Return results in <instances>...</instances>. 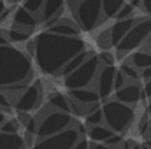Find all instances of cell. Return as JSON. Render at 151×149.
Here are the masks:
<instances>
[{
  "mask_svg": "<svg viewBox=\"0 0 151 149\" xmlns=\"http://www.w3.org/2000/svg\"><path fill=\"white\" fill-rule=\"evenodd\" d=\"M5 9V2L4 0H0V14H2V11Z\"/></svg>",
  "mask_w": 151,
  "mask_h": 149,
  "instance_id": "39",
  "label": "cell"
},
{
  "mask_svg": "<svg viewBox=\"0 0 151 149\" xmlns=\"http://www.w3.org/2000/svg\"><path fill=\"white\" fill-rule=\"evenodd\" d=\"M114 74H116V67L114 65H102V67H99L95 81H97V93H99L100 100L109 98L111 93L114 91Z\"/></svg>",
  "mask_w": 151,
  "mask_h": 149,
  "instance_id": "10",
  "label": "cell"
},
{
  "mask_svg": "<svg viewBox=\"0 0 151 149\" xmlns=\"http://www.w3.org/2000/svg\"><path fill=\"white\" fill-rule=\"evenodd\" d=\"M150 128H151V121H150Z\"/></svg>",
  "mask_w": 151,
  "mask_h": 149,
  "instance_id": "43",
  "label": "cell"
},
{
  "mask_svg": "<svg viewBox=\"0 0 151 149\" xmlns=\"http://www.w3.org/2000/svg\"><path fill=\"white\" fill-rule=\"evenodd\" d=\"M99 46H100L102 49H109V47H113V44H111V35H109V30H106L104 34H100V35H99Z\"/></svg>",
  "mask_w": 151,
  "mask_h": 149,
  "instance_id": "29",
  "label": "cell"
},
{
  "mask_svg": "<svg viewBox=\"0 0 151 149\" xmlns=\"http://www.w3.org/2000/svg\"><path fill=\"white\" fill-rule=\"evenodd\" d=\"M65 7V0H44L42 4V9H40V21L46 23L53 18H58L62 16V11Z\"/></svg>",
  "mask_w": 151,
  "mask_h": 149,
  "instance_id": "16",
  "label": "cell"
},
{
  "mask_svg": "<svg viewBox=\"0 0 151 149\" xmlns=\"http://www.w3.org/2000/svg\"><path fill=\"white\" fill-rule=\"evenodd\" d=\"M79 130L76 126H67L49 137H44V139H37L35 140V146L39 148H58V149H72L76 144V140L79 139Z\"/></svg>",
  "mask_w": 151,
  "mask_h": 149,
  "instance_id": "8",
  "label": "cell"
},
{
  "mask_svg": "<svg viewBox=\"0 0 151 149\" xmlns=\"http://www.w3.org/2000/svg\"><path fill=\"white\" fill-rule=\"evenodd\" d=\"M99 60H100V63H104V65H114V56L107 51V49H104V51L100 53Z\"/></svg>",
  "mask_w": 151,
  "mask_h": 149,
  "instance_id": "31",
  "label": "cell"
},
{
  "mask_svg": "<svg viewBox=\"0 0 151 149\" xmlns=\"http://www.w3.org/2000/svg\"><path fill=\"white\" fill-rule=\"evenodd\" d=\"M72 125V114L70 112H65V111H53L46 112L39 117V123H37V139H44V137H49L67 126Z\"/></svg>",
  "mask_w": 151,
  "mask_h": 149,
  "instance_id": "7",
  "label": "cell"
},
{
  "mask_svg": "<svg viewBox=\"0 0 151 149\" xmlns=\"http://www.w3.org/2000/svg\"><path fill=\"white\" fill-rule=\"evenodd\" d=\"M119 70L125 74V77H127L128 81H139V79H141V77H139V69H135L130 62H125Z\"/></svg>",
  "mask_w": 151,
  "mask_h": 149,
  "instance_id": "25",
  "label": "cell"
},
{
  "mask_svg": "<svg viewBox=\"0 0 151 149\" xmlns=\"http://www.w3.org/2000/svg\"><path fill=\"white\" fill-rule=\"evenodd\" d=\"M12 4H18V2H23V0H11Z\"/></svg>",
  "mask_w": 151,
  "mask_h": 149,
  "instance_id": "42",
  "label": "cell"
},
{
  "mask_svg": "<svg viewBox=\"0 0 151 149\" xmlns=\"http://www.w3.org/2000/svg\"><path fill=\"white\" fill-rule=\"evenodd\" d=\"M7 42H9V40H7V37L0 32V46H4V44H7Z\"/></svg>",
  "mask_w": 151,
  "mask_h": 149,
  "instance_id": "37",
  "label": "cell"
},
{
  "mask_svg": "<svg viewBox=\"0 0 151 149\" xmlns=\"http://www.w3.org/2000/svg\"><path fill=\"white\" fill-rule=\"evenodd\" d=\"M34 75V63L32 56L11 42L0 46V90L21 82L30 81Z\"/></svg>",
  "mask_w": 151,
  "mask_h": 149,
  "instance_id": "2",
  "label": "cell"
},
{
  "mask_svg": "<svg viewBox=\"0 0 151 149\" xmlns=\"http://www.w3.org/2000/svg\"><path fill=\"white\" fill-rule=\"evenodd\" d=\"M139 7L151 18V0H141V5H139Z\"/></svg>",
  "mask_w": 151,
  "mask_h": 149,
  "instance_id": "34",
  "label": "cell"
},
{
  "mask_svg": "<svg viewBox=\"0 0 151 149\" xmlns=\"http://www.w3.org/2000/svg\"><path fill=\"white\" fill-rule=\"evenodd\" d=\"M7 40L11 42V44H25L28 39H30V32H27V30H23V28H18V27H12L11 25V28H7V30H4L2 32Z\"/></svg>",
  "mask_w": 151,
  "mask_h": 149,
  "instance_id": "20",
  "label": "cell"
},
{
  "mask_svg": "<svg viewBox=\"0 0 151 149\" xmlns=\"http://www.w3.org/2000/svg\"><path fill=\"white\" fill-rule=\"evenodd\" d=\"M84 49V40L77 35H60L44 30L34 37V53L39 70L46 75H58L60 69L79 51Z\"/></svg>",
  "mask_w": 151,
  "mask_h": 149,
  "instance_id": "1",
  "label": "cell"
},
{
  "mask_svg": "<svg viewBox=\"0 0 151 149\" xmlns=\"http://www.w3.org/2000/svg\"><path fill=\"white\" fill-rule=\"evenodd\" d=\"M99 67H100V60L97 54H90L76 70H72L70 74L65 75V86L69 90H74V88H84V86H90L91 81L95 79V75L99 72Z\"/></svg>",
  "mask_w": 151,
  "mask_h": 149,
  "instance_id": "5",
  "label": "cell"
},
{
  "mask_svg": "<svg viewBox=\"0 0 151 149\" xmlns=\"http://www.w3.org/2000/svg\"><path fill=\"white\" fill-rule=\"evenodd\" d=\"M19 130V123H18V119L16 117H7L2 125H0V132H7V133H14V132H18Z\"/></svg>",
  "mask_w": 151,
  "mask_h": 149,
  "instance_id": "26",
  "label": "cell"
},
{
  "mask_svg": "<svg viewBox=\"0 0 151 149\" xmlns=\"http://www.w3.org/2000/svg\"><path fill=\"white\" fill-rule=\"evenodd\" d=\"M139 77L141 79H151V67H144V69H141L139 70Z\"/></svg>",
  "mask_w": 151,
  "mask_h": 149,
  "instance_id": "35",
  "label": "cell"
},
{
  "mask_svg": "<svg viewBox=\"0 0 151 149\" xmlns=\"http://www.w3.org/2000/svg\"><path fill=\"white\" fill-rule=\"evenodd\" d=\"M90 54H91V53H90V51H86V49L79 51L77 54H74V56H72V58H70V60H69V62H67V63L60 69L58 75H63V77H65L67 74H70V72H72V70H76V69H77V67H79V65H81V63H83L88 56H90Z\"/></svg>",
  "mask_w": 151,
  "mask_h": 149,
  "instance_id": "19",
  "label": "cell"
},
{
  "mask_svg": "<svg viewBox=\"0 0 151 149\" xmlns=\"http://www.w3.org/2000/svg\"><path fill=\"white\" fill-rule=\"evenodd\" d=\"M135 69H144V67H151V53L150 51H135V53H132V56H130V60H128Z\"/></svg>",
  "mask_w": 151,
  "mask_h": 149,
  "instance_id": "22",
  "label": "cell"
},
{
  "mask_svg": "<svg viewBox=\"0 0 151 149\" xmlns=\"http://www.w3.org/2000/svg\"><path fill=\"white\" fill-rule=\"evenodd\" d=\"M49 107L51 109H56V111H65V112H70L72 107H70V98L62 95V93H55L51 98H49Z\"/></svg>",
  "mask_w": 151,
  "mask_h": 149,
  "instance_id": "23",
  "label": "cell"
},
{
  "mask_svg": "<svg viewBox=\"0 0 151 149\" xmlns=\"http://www.w3.org/2000/svg\"><path fill=\"white\" fill-rule=\"evenodd\" d=\"M25 146H27L25 139L21 135H18V132H14V133L0 132V149H21Z\"/></svg>",
  "mask_w": 151,
  "mask_h": 149,
  "instance_id": "17",
  "label": "cell"
},
{
  "mask_svg": "<svg viewBox=\"0 0 151 149\" xmlns=\"http://www.w3.org/2000/svg\"><path fill=\"white\" fill-rule=\"evenodd\" d=\"M113 133L114 132L107 126V125H104V123H100V125H91L90 130H88V137H90V140L99 142V144H104Z\"/></svg>",
  "mask_w": 151,
  "mask_h": 149,
  "instance_id": "18",
  "label": "cell"
},
{
  "mask_svg": "<svg viewBox=\"0 0 151 149\" xmlns=\"http://www.w3.org/2000/svg\"><path fill=\"white\" fill-rule=\"evenodd\" d=\"M84 123L88 125V126H91V125H100V123H104V114H102V107L99 105V104H93V105H90L86 112H84Z\"/></svg>",
  "mask_w": 151,
  "mask_h": 149,
  "instance_id": "21",
  "label": "cell"
},
{
  "mask_svg": "<svg viewBox=\"0 0 151 149\" xmlns=\"http://www.w3.org/2000/svg\"><path fill=\"white\" fill-rule=\"evenodd\" d=\"M72 14L79 30L91 32L102 21V4L100 0H69Z\"/></svg>",
  "mask_w": 151,
  "mask_h": 149,
  "instance_id": "4",
  "label": "cell"
},
{
  "mask_svg": "<svg viewBox=\"0 0 151 149\" xmlns=\"http://www.w3.org/2000/svg\"><path fill=\"white\" fill-rule=\"evenodd\" d=\"M5 119H7V116H5V112H4V111H0V125H2V123H4Z\"/></svg>",
  "mask_w": 151,
  "mask_h": 149,
  "instance_id": "38",
  "label": "cell"
},
{
  "mask_svg": "<svg viewBox=\"0 0 151 149\" xmlns=\"http://www.w3.org/2000/svg\"><path fill=\"white\" fill-rule=\"evenodd\" d=\"M46 30L53 32V34H60V35H79V27L77 23L69 19V18H53L49 21L44 23Z\"/></svg>",
  "mask_w": 151,
  "mask_h": 149,
  "instance_id": "12",
  "label": "cell"
},
{
  "mask_svg": "<svg viewBox=\"0 0 151 149\" xmlns=\"http://www.w3.org/2000/svg\"><path fill=\"white\" fill-rule=\"evenodd\" d=\"M142 97L151 98V79H146V84H144V88H142Z\"/></svg>",
  "mask_w": 151,
  "mask_h": 149,
  "instance_id": "36",
  "label": "cell"
},
{
  "mask_svg": "<svg viewBox=\"0 0 151 149\" xmlns=\"http://www.w3.org/2000/svg\"><path fill=\"white\" fill-rule=\"evenodd\" d=\"M42 4H44V0H23V7L28 9V11L34 12V14H39V12H40Z\"/></svg>",
  "mask_w": 151,
  "mask_h": 149,
  "instance_id": "28",
  "label": "cell"
},
{
  "mask_svg": "<svg viewBox=\"0 0 151 149\" xmlns=\"http://www.w3.org/2000/svg\"><path fill=\"white\" fill-rule=\"evenodd\" d=\"M11 16H12V21H11L12 27L23 28V30H27V32H30V34L35 32V28H37V25H39L37 14L30 12L28 9H25V7L21 5V7H18V9H12V14H11Z\"/></svg>",
  "mask_w": 151,
  "mask_h": 149,
  "instance_id": "11",
  "label": "cell"
},
{
  "mask_svg": "<svg viewBox=\"0 0 151 149\" xmlns=\"http://www.w3.org/2000/svg\"><path fill=\"white\" fill-rule=\"evenodd\" d=\"M69 93H70V97H69L70 102H74V104H77V105L90 107V105L100 102L99 93H97L95 90H90L88 86H84V88H74V90H70Z\"/></svg>",
  "mask_w": 151,
  "mask_h": 149,
  "instance_id": "14",
  "label": "cell"
},
{
  "mask_svg": "<svg viewBox=\"0 0 151 149\" xmlns=\"http://www.w3.org/2000/svg\"><path fill=\"white\" fill-rule=\"evenodd\" d=\"M134 11H135V7L132 5V4H123L119 9H118V12H116V19H123V18H130V16H134Z\"/></svg>",
  "mask_w": 151,
  "mask_h": 149,
  "instance_id": "27",
  "label": "cell"
},
{
  "mask_svg": "<svg viewBox=\"0 0 151 149\" xmlns=\"http://www.w3.org/2000/svg\"><path fill=\"white\" fill-rule=\"evenodd\" d=\"M11 107H12V102L9 100L7 93L0 90V109H2V111H5V112H11Z\"/></svg>",
  "mask_w": 151,
  "mask_h": 149,
  "instance_id": "30",
  "label": "cell"
},
{
  "mask_svg": "<svg viewBox=\"0 0 151 149\" xmlns=\"http://www.w3.org/2000/svg\"><path fill=\"white\" fill-rule=\"evenodd\" d=\"M151 35V19H137L132 28L125 34V37L116 44L118 54H127L135 51L144 40H148Z\"/></svg>",
  "mask_w": 151,
  "mask_h": 149,
  "instance_id": "6",
  "label": "cell"
},
{
  "mask_svg": "<svg viewBox=\"0 0 151 149\" xmlns=\"http://www.w3.org/2000/svg\"><path fill=\"white\" fill-rule=\"evenodd\" d=\"M127 81H128V79L125 77V74H123L121 70H118V69H116V74H114V90L121 88V86H123Z\"/></svg>",
  "mask_w": 151,
  "mask_h": 149,
  "instance_id": "32",
  "label": "cell"
},
{
  "mask_svg": "<svg viewBox=\"0 0 151 149\" xmlns=\"http://www.w3.org/2000/svg\"><path fill=\"white\" fill-rule=\"evenodd\" d=\"M102 4V19H109V18H114L118 9L125 4V0H100Z\"/></svg>",
  "mask_w": 151,
  "mask_h": 149,
  "instance_id": "24",
  "label": "cell"
},
{
  "mask_svg": "<svg viewBox=\"0 0 151 149\" xmlns=\"http://www.w3.org/2000/svg\"><path fill=\"white\" fill-rule=\"evenodd\" d=\"M144 146H146V148H151V140H146V142H144Z\"/></svg>",
  "mask_w": 151,
  "mask_h": 149,
  "instance_id": "41",
  "label": "cell"
},
{
  "mask_svg": "<svg viewBox=\"0 0 151 149\" xmlns=\"http://www.w3.org/2000/svg\"><path fill=\"white\" fill-rule=\"evenodd\" d=\"M104 123L116 133H123L135 119V111L132 105L119 102V100H107L102 105Z\"/></svg>",
  "mask_w": 151,
  "mask_h": 149,
  "instance_id": "3",
  "label": "cell"
},
{
  "mask_svg": "<svg viewBox=\"0 0 151 149\" xmlns=\"http://www.w3.org/2000/svg\"><path fill=\"white\" fill-rule=\"evenodd\" d=\"M40 97H42V90H40V82H30L21 95L12 102V107L18 112H32L34 109H37V105L40 104Z\"/></svg>",
  "mask_w": 151,
  "mask_h": 149,
  "instance_id": "9",
  "label": "cell"
},
{
  "mask_svg": "<svg viewBox=\"0 0 151 149\" xmlns=\"http://www.w3.org/2000/svg\"><path fill=\"white\" fill-rule=\"evenodd\" d=\"M121 144H123V137H121V135H118L116 132H114L113 135L104 142V146H121Z\"/></svg>",
  "mask_w": 151,
  "mask_h": 149,
  "instance_id": "33",
  "label": "cell"
},
{
  "mask_svg": "<svg viewBox=\"0 0 151 149\" xmlns=\"http://www.w3.org/2000/svg\"><path fill=\"white\" fill-rule=\"evenodd\" d=\"M137 19L134 16L130 18H123V19H116V23H113V27L109 28V35H111V44L113 47H116V44L125 37V34L132 28V25L135 23Z\"/></svg>",
  "mask_w": 151,
  "mask_h": 149,
  "instance_id": "15",
  "label": "cell"
},
{
  "mask_svg": "<svg viewBox=\"0 0 151 149\" xmlns=\"http://www.w3.org/2000/svg\"><path fill=\"white\" fill-rule=\"evenodd\" d=\"M148 114L151 116V98H150V102H148Z\"/></svg>",
  "mask_w": 151,
  "mask_h": 149,
  "instance_id": "40",
  "label": "cell"
},
{
  "mask_svg": "<svg viewBox=\"0 0 151 149\" xmlns=\"http://www.w3.org/2000/svg\"><path fill=\"white\" fill-rule=\"evenodd\" d=\"M114 98L119 100V102H125L128 105H135L141 98H142V88L135 82H125L121 88L114 90Z\"/></svg>",
  "mask_w": 151,
  "mask_h": 149,
  "instance_id": "13",
  "label": "cell"
}]
</instances>
